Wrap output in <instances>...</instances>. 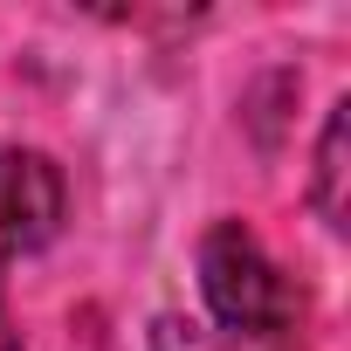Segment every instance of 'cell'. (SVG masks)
<instances>
[{
    "instance_id": "cell-1",
    "label": "cell",
    "mask_w": 351,
    "mask_h": 351,
    "mask_svg": "<svg viewBox=\"0 0 351 351\" xmlns=\"http://www.w3.org/2000/svg\"><path fill=\"white\" fill-rule=\"evenodd\" d=\"M200 303L221 330H282L296 324V296L269 262L262 234L241 221H214L200 234Z\"/></svg>"
},
{
    "instance_id": "cell-2",
    "label": "cell",
    "mask_w": 351,
    "mask_h": 351,
    "mask_svg": "<svg viewBox=\"0 0 351 351\" xmlns=\"http://www.w3.org/2000/svg\"><path fill=\"white\" fill-rule=\"evenodd\" d=\"M62 214H69V186L49 152H21V145L0 152V282L21 255L62 234Z\"/></svg>"
},
{
    "instance_id": "cell-3",
    "label": "cell",
    "mask_w": 351,
    "mask_h": 351,
    "mask_svg": "<svg viewBox=\"0 0 351 351\" xmlns=\"http://www.w3.org/2000/svg\"><path fill=\"white\" fill-rule=\"evenodd\" d=\"M152 351H303L296 324L282 330H221V324H193V317H158Z\"/></svg>"
},
{
    "instance_id": "cell-4",
    "label": "cell",
    "mask_w": 351,
    "mask_h": 351,
    "mask_svg": "<svg viewBox=\"0 0 351 351\" xmlns=\"http://www.w3.org/2000/svg\"><path fill=\"white\" fill-rule=\"evenodd\" d=\"M344 138H351V104H337L324 117V138H317V180H310V200L330 228H344Z\"/></svg>"
},
{
    "instance_id": "cell-5",
    "label": "cell",
    "mask_w": 351,
    "mask_h": 351,
    "mask_svg": "<svg viewBox=\"0 0 351 351\" xmlns=\"http://www.w3.org/2000/svg\"><path fill=\"white\" fill-rule=\"evenodd\" d=\"M0 351H21V330H14V317H8V289H0Z\"/></svg>"
}]
</instances>
